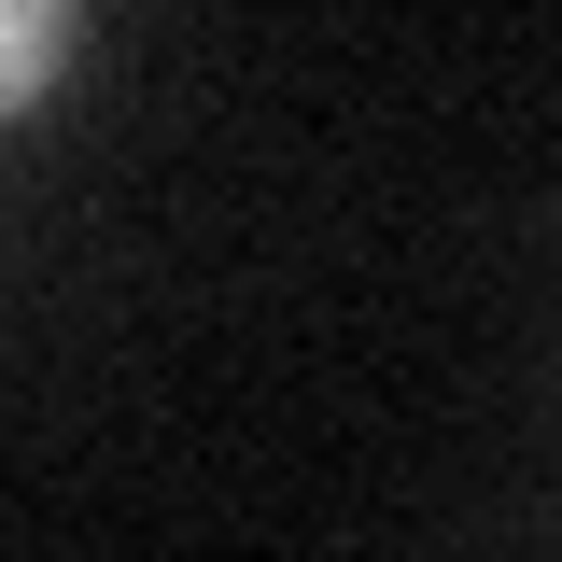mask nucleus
I'll return each mask as SVG.
<instances>
[{
	"instance_id": "obj_1",
	"label": "nucleus",
	"mask_w": 562,
	"mask_h": 562,
	"mask_svg": "<svg viewBox=\"0 0 562 562\" xmlns=\"http://www.w3.org/2000/svg\"><path fill=\"white\" fill-rule=\"evenodd\" d=\"M70 57V0H0V113H29Z\"/></svg>"
}]
</instances>
